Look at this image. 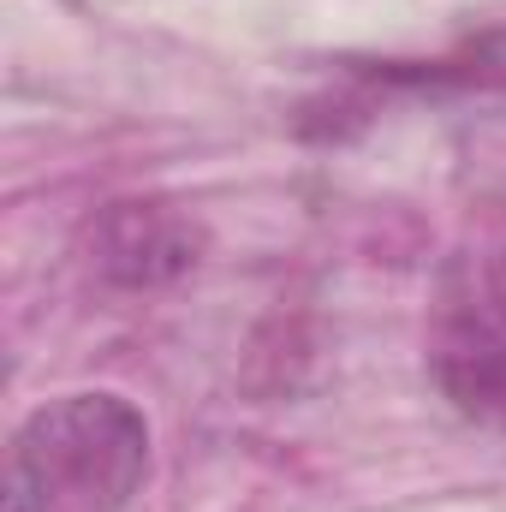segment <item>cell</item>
<instances>
[{
  "instance_id": "6da1fadb",
  "label": "cell",
  "mask_w": 506,
  "mask_h": 512,
  "mask_svg": "<svg viewBox=\"0 0 506 512\" xmlns=\"http://www.w3.org/2000/svg\"><path fill=\"white\" fill-rule=\"evenodd\" d=\"M143 477V411L120 393H66L12 435L6 512H126Z\"/></svg>"
},
{
  "instance_id": "7a4b0ae2",
  "label": "cell",
  "mask_w": 506,
  "mask_h": 512,
  "mask_svg": "<svg viewBox=\"0 0 506 512\" xmlns=\"http://www.w3.org/2000/svg\"><path fill=\"white\" fill-rule=\"evenodd\" d=\"M429 376L459 417L506 435V256H459L441 274Z\"/></svg>"
}]
</instances>
